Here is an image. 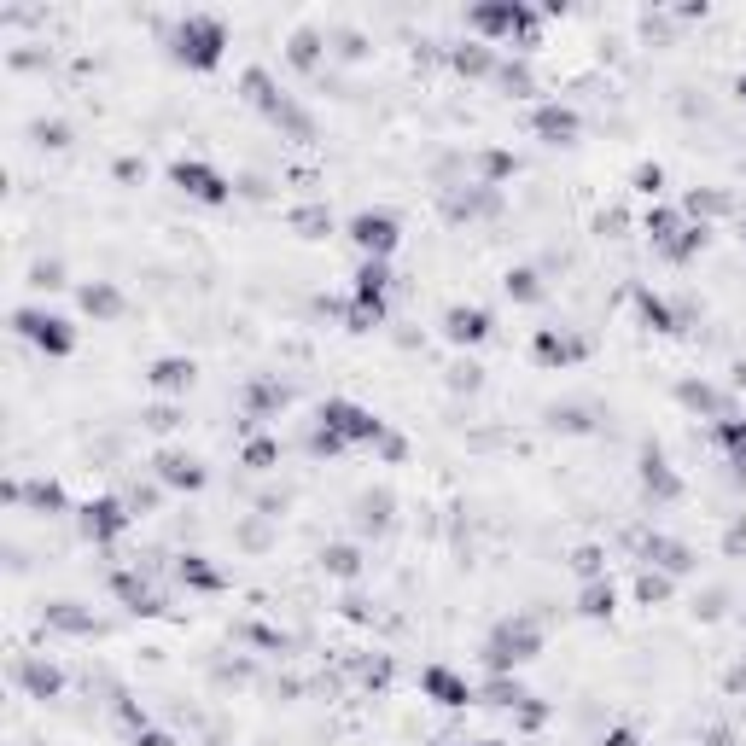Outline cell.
<instances>
[{
  "mask_svg": "<svg viewBox=\"0 0 746 746\" xmlns=\"http://www.w3.org/2000/svg\"><path fill=\"white\" fill-rule=\"evenodd\" d=\"M292 228H304V239H321V234H333V216L327 210H298Z\"/></svg>",
  "mask_w": 746,
  "mask_h": 746,
  "instance_id": "e575fe53",
  "label": "cell"
},
{
  "mask_svg": "<svg viewBox=\"0 0 746 746\" xmlns=\"http://www.w3.org/2000/svg\"><path fill=\"white\" fill-rule=\"evenodd\" d=\"M496 204H502V193H496L490 181H478V187H467V193H449L443 210H449L455 222H473V216H496Z\"/></svg>",
  "mask_w": 746,
  "mask_h": 746,
  "instance_id": "30bf717a",
  "label": "cell"
},
{
  "mask_svg": "<svg viewBox=\"0 0 746 746\" xmlns=\"http://www.w3.org/2000/svg\"><path fill=\"white\" fill-rule=\"evenodd\" d=\"M712 438H717V449L729 455V467H735V473H746V420H735V414H729V420H717Z\"/></svg>",
  "mask_w": 746,
  "mask_h": 746,
  "instance_id": "e0dca14e",
  "label": "cell"
},
{
  "mask_svg": "<svg viewBox=\"0 0 746 746\" xmlns=\"http://www.w3.org/2000/svg\"><path fill=\"white\" fill-rule=\"evenodd\" d=\"M391 525V496H362V531H385Z\"/></svg>",
  "mask_w": 746,
  "mask_h": 746,
  "instance_id": "4dcf8cb0",
  "label": "cell"
},
{
  "mask_svg": "<svg viewBox=\"0 0 746 746\" xmlns=\"http://www.w3.org/2000/svg\"><path fill=\"white\" fill-rule=\"evenodd\" d=\"M397 216L391 210H356L350 216V245L362 251V257H373V263H385L391 251H397Z\"/></svg>",
  "mask_w": 746,
  "mask_h": 746,
  "instance_id": "277c9868",
  "label": "cell"
},
{
  "mask_svg": "<svg viewBox=\"0 0 746 746\" xmlns=\"http://www.w3.org/2000/svg\"><path fill=\"white\" fill-rule=\"evenodd\" d=\"M531 129L560 146V140L577 135V111H572V105H560V100H548V105H537V111H531Z\"/></svg>",
  "mask_w": 746,
  "mask_h": 746,
  "instance_id": "8fae6325",
  "label": "cell"
},
{
  "mask_svg": "<svg viewBox=\"0 0 746 746\" xmlns=\"http://www.w3.org/2000/svg\"><path fill=\"white\" fill-rule=\"evenodd\" d=\"M636 187H642V193H659V187H665V170H659V164H642V170H636Z\"/></svg>",
  "mask_w": 746,
  "mask_h": 746,
  "instance_id": "ab89813d",
  "label": "cell"
},
{
  "mask_svg": "<svg viewBox=\"0 0 746 746\" xmlns=\"http://www.w3.org/2000/svg\"><path fill=\"white\" fill-rule=\"evenodd\" d=\"M12 327H18V339H30L35 350H47V356H70V350H76V327H70L65 315H53V309L24 304L12 315Z\"/></svg>",
  "mask_w": 746,
  "mask_h": 746,
  "instance_id": "7a4b0ae2",
  "label": "cell"
},
{
  "mask_svg": "<svg viewBox=\"0 0 746 746\" xmlns=\"http://www.w3.org/2000/svg\"><path fill=\"white\" fill-rule=\"evenodd\" d=\"M642 554H647V566H659V572H671V577L694 572V554H688V543H677V537H647Z\"/></svg>",
  "mask_w": 746,
  "mask_h": 746,
  "instance_id": "7c38bea8",
  "label": "cell"
},
{
  "mask_svg": "<svg viewBox=\"0 0 746 746\" xmlns=\"http://www.w3.org/2000/svg\"><path fill=\"white\" fill-rule=\"evenodd\" d=\"M82 309L100 315V321H111V315H123V292L105 286V280H94V286H82Z\"/></svg>",
  "mask_w": 746,
  "mask_h": 746,
  "instance_id": "44dd1931",
  "label": "cell"
},
{
  "mask_svg": "<svg viewBox=\"0 0 746 746\" xmlns=\"http://www.w3.org/2000/svg\"><path fill=\"white\" fill-rule=\"evenodd\" d=\"M502 88H513V94H531V70H525V65H502Z\"/></svg>",
  "mask_w": 746,
  "mask_h": 746,
  "instance_id": "f35d334b",
  "label": "cell"
},
{
  "mask_svg": "<svg viewBox=\"0 0 746 746\" xmlns=\"http://www.w3.org/2000/svg\"><path fill=\"white\" fill-rule=\"evenodd\" d=\"M636 304H642V321L653 327V333H677V315H671V304H665V298H653V292H642Z\"/></svg>",
  "mask_w": 746,
  "mask_h": 746,
  "instance_id": "83f0119b",
  "label": "cell"
},
{
  "mask_svg": "<svg viewBox=\"0 0 746 746\" xmlns=\"http://www.w3.org/2000/svg\"><path fill=\"white\" fill-rule=\"evenodd\" d=\"M245 408H251V420H263L274 408H286V385H274V379H257L251 391H245Z\"/></svg>",
  "mask_w": 746,
  "mask_h": 746,
  "instance_id": "7402d4cb",
  "label": "cell"
},
{
  "mask_svg": "<svg viewBox=\"0 0 746 746\" xmlns=\"http://www.w3.org/2000/svg\"><path fill=\"white\" fill-rule=\"evenodd\" d=\"M47 624L65 630V636H94V630H100V618H94V612H76V601H53V607H47Z\"/></svg>",
  "mask_w": 746,
  "mask_h": 746,
  "instance_id": "ac0fdd59",
  "label": "cell"
},
{
  "mask_svg": "<svg viewBox=\"0 0 746 746\" xmlns=\"http://www.w3.org/2000/svg\"><path fill=\"white\" fill-rule=\"evenodd\" d=\"M478 746H502V741H478Z\"/></svg>",
  "mask_w": 746,
  "mask_h": 746,
  "instance_id": "bcb514c9",
  "label": "cell"
},
{
  "mask_svg": "<svg viewBox=\"0 0 746 746\" xmlns=\"http://www.w3.org/2000/svg\"><path fill=\"white\" fill-rule=\"evenodd\" d=\"M315 59H321V35H315V30H298V35H292V65L315 70Z\"/></svg>",
  "mask_w": 746,
  "mask_h": 746,
  "instance_id": "d6a6232c",
  "label": "cell"
},
{
  "mask_svg": "<svg viewBox=\"0 0 746 746\" xmlns=\"http://www.w3.org/2000/svg\"><path fill=\"white\" fill-rule=\"evenodd\" d=\"M111 595H117L129 612H164V595H158V589H146L135 572H117V577H111Z\"/></svg>",
  "mask_w": 746,
  "mask_h": 746,
  "instance_id": "5bb4252c",
  "label": "cell"
},
{
  "mask_svg": "<svg viewBox=\"0 0 746 746\" xmlns=\"http://www.w3.org/2000/svg\"><path fill=\"white\" fill-rule=\"evenodd\" d=\"M682 228H688V222H682L677 210H647V234H653V245H659V251H665Z\"/></svg>",
  "mask_w": 746,
  "mask_h": 746,
  "instance_id": "484cf974",
  "label": "cell"
},
{
  "mask_svg": "<svg viewBox=\"0 0 746 746\" xmlns=\"http://www.w3.org/2000/svg\"><path fill=\"white\" fill-rule=\"evenodd\" d=\"M636 595H642L647 607H653V601H665V595H671V577H665V572H653V566H647V572H642V583H636Z\"/></svg>",
  "mask_w": 746,
  "mask_h": 746,
  "instance_id": "d590c367",
  "label": "cell"
},
{
  "mask_svg": "<svg viewBox=\"0 0 746 746\" xmlns=\"http://www.w3.org/2000/svg\"><path fill=\"white\" fill-rule=\"evenodd\" d=\"M420 688H426L438 706H467V700H473V682L455 677V671H443V665H432V671L420 677Z\"/></svg>",
  "mask_w": 746,
  "mask_h": 746,
  "instance_id": "4fadbf2b",
  "label": "cell"
},
{
  "mask_svg": "<svg viewBox=\"0 0 746 746\" xmlns=\"http://www.w3.org/2000/svg\"><path fill=\"white\" fill-rule=\"evenodd\" d=\"M467 24H473L478 35H496V41H513V35L531 41V35H537V18H531L525 6H478Z\"/></svg>",
  "mask_w": 746,
  "mask_h": 746,
  "instance_id": "52a82bcc",
  "label": "cell"
},
{
  "mask_svg": "<svg viewBox=\"0 0 746 746\" xmlns=\"http://www.w3.org/2000/svg\"><path fill=\"white\" fill-rule=\"evenodd\" d=\"M583 577H601V548H577V560H572Z\"/></svg>",
  "mask_w": 746,
  "mask_h": 746,
  "instance_id": "60d3db41",
  "label": "cell"
},
{
  "mask_svg": "<svg viewBox=\"0 0 746 746\" xmlns=\"http://www.w3.org/2000/svg\"><path fill=\"white\" fill-rule=\"evenodd\" d=\"M612 601H618V595H612V583H601V577H595V583L577 595V612H583V618H612Z\"/></svg>",
  "mask_w": 746,
  "mask_h": 746,
  "instance_id": "cb8c5ba5",
  "label": "cell"
},
{
  "mask_svg": "<svg viewBox=\"0 0 746 746\" xmlns=\"http://www.w3.org/2000/svg\"><path fill=\"white\" fill-rule=\"evenodd\" d=\"M508 292L519 298V304H537V298H543V286H537V274H531V269H513L508 274Z\"/></svg>",
  "mask_w": 746,
  "mask_h": 746,
  "instance_id": "836d02e7",
  "label": "cell"
},
{
  "mask_svg": "<svg viewBox=\"0 0 746 746\" xmlns=\"http://www.w3.org/2000/svg\"><path fill=\"white\" fill-rule=\"evenodd\" d=\"M583 350H589V344L572 339V333H554V327H543V333H537V356H543V362H577Z\"/></svg>",
  "mask_w": 746,
  "mask_h": 746,
  "instance_id": "d6986e66",
  "label": "cell"
},
{
  "mask_svg": "<svg viewBox=\"0 0 746 746\" xmlns=\"http://www.w3.org/2000/svg\"><path fill=\"white\" fill-rule=\"evenodd\" d=\"M537 647H543V630H537L531 618H502L496 636L484 642V659H490L496 671H513V665H525Z\"/></svg>",
  "mask_w": 746,
  "mask_h": 746,
  "instance_id": "3957f363",
  "label": "cell"
},
{
  "mask_svg": "<svg viewBox=\"0 0 746 746\" xmlns=\"http://www.w3.org/2000/svg\"><path fill=\"white\" fill-rule=\"evenodd\" d=\"M642 490H647V502H677L682 496V478L671 473V461H665L659 449L642 455Z\"/></svg>",
  "mask_w": 746,
  "mask_h": 746,
  "instance_id": "9c48e42d",
  "label": "cell"
},
{
  "mask_svg": "<svg viewBox=\"0 0 746 746\" xmlns=\"http://www.w3.org/2000/svg\"><path fill=\"white\" fill-rule=\"evenodd\" d=\"M274 461H280V449H274L269 438H257V443H245V467H257V473H269Z\"/></svg>",
  "mask_w": 746,
  "mask_h": 746,
  "instance_id": "8d00e7d4",
  "label": "cell"
},
{
  "mask_svg": "<svg viewBox=\"0 0 746 746\" xmlns=\"http://www.w3.org/2000/svg\"><path fill=\"white\" fill-rule=\"evenodd\" d=\"M700 245H706V222H688V228H682V234L665 245V257H671V263H688Z\"/></svg>",
  "mask_w": 746,
  "mask_h": 746,
  "instance_id": "4316f807",
  "label": "cell"
},
{
  "mask_svg": "<svg viewBox=\"0 0 746 746\" xmlns=\"http://www.w3.org/2000/svg\"><path fill=\"white\" fill-rule=\"evenodd\" d=\"M449 65L461 70V76H484V70H496V59H490V47H484V41H473V47H455V53H449Z\"/></svg>",
  "mask_w": 746,
  "mask_h": 746,
  "instance_id": "d4e9b609",
  "label": "cell"
},
{
  "mask_svg": "<svg viewBox=\"0 0 746 746\" xmlns=\"http://www.w3.org/2000/svg\"><path fill=\"white\" fill-rule=\"evenodd\" d=\"M135 746H175L164 729H135Z\"/></svg>",
  "mask_w": 746,
  "mask_h": 746,
  "instance_id": "7bdbcfd3",
  "label": "cell"
},
{
  "mask_svg": "<svg viewBox=\"0 0 746 746\" xmlns=\"http://www.w3.org/2000/svg\"><path fill=\"white\" fill-rule=\"evenodd\" d=\"M478 164H484V175H490V187H496L502 175H513V158H508V152H484Z\"/></svg>",
  "mask_w": 746,
  "mask_h": 746,
  "instance_id": "74e56055",
  "label": "cell"
},
{
  "mask_svg": "<svg viewBox=\"0 0 746 746\" xmlns=\"http://www.w3.org/2000/svg\"><path fill=\"white\" fill-rule=\"evenodd\" d=\"M18 682L30 688L35 700H47V694H59V671H53V665H35V659H24V665H18Z\"/></svg>",
  "mask_w": 746,
  "mask_h": 746,
  "instance_id": "603a6c76",
  "label": "cell"
},
{
  "mask_svg": "<svg viewBox=\"0 0 746 746\" xmlns=\"http://www.w3.org/2000/svg\"><path fill=\"white\" fill-rule=\"evenodd\" d=\"M601 746H636V735H630V729H612V735H607Z\"/></svg>",
  "mask_w": 746,
  "mask_h": 746,
  "instance_id": "ee69618b",
  "label": "cell"
},
{
  "mask_svg": "<svg viewBox=\"0 0 746 746\" xmlns=\"http://www.w3.org/2000/svg\"><path fill=\"white\" fill-rule=\"evenodd\" d=\"M170 181L187 193V199H199V204H228V193H234V181H228L222 170H210L204 158H175Z\"/></svg>",
  "mask_w": 746,
  "mask_h": 746,
  "instance_id": "5b68a950",
  "label": "cell"
},
{
  "mask_svg": "<svg viewBox=\"0 0 746 746\" xmlns=\"http://www.w3.org/2000/svg\"><path fill=\"white\" fill-rule=\"evenodd\" d=\"M175 420H181V414H175L170 403H158V408H152V414H146V426H152V432H170Z\"/></svg>",
  "mask_w": 746,
  "mask_h": 746,
  "instance_id": "b9f144b4",
  "label": "cell"
},
{
  "mask_svg": "<svg viewBox=\"0 0 746 746\" xmlns=\"http://www.w3.org/2000/svg\"><path fill=\"white\" fill-rule=\"evenodd\" d=\"M741 239H746V222H741Z\"/></svg>",
  "mask_w": 746,
  "mask_h": 746,
  "instance_id": "7dc6e473",
  "label": "cell"
},
{
  "mask_svg": "<svg viewBox=\"0 0 746 746\" xmlns=\"http://www.w3.org/2000/svg\"><path fill=\"white\" fill-rule=\"evenodd\" d=\"M6 502H30L41 513H59L65 508V490L53 484V478H35V484H6Z\"/></svg>",
  "mask_w": 746,
  "mask_h": 746,
  "instance_id": "2e32d148",
  "label": "cell"
},
{
  "mask_svg": "<svg viewBox=\"0 0 746 746\" xmlns=\"http://www.w3.org/2000/svg\"><path fill=\"white\" fill-rule=\"evenodd\" d=\"M175 572H181V583H193V589H222V572H210V566H204V554H187Z\"/></svg>",
  "mask_w": 746,
  "mask_h": 746,
  "instance_id": "f546056e",
  "label": "cell"
},
{
  "mask_svg": "<svg viewBox=\"0 0 746 746\" xmlns=\"http://www.w3.org/2000/svg\"><path fill=\"white\" fill-rule=\"evenodd\" d=\"M321 566H327L333 577H356V566H362V554H356V548H344V543H333L327 554H321Z\"/></svg>",
  "mask_w": 746,
  "mask_h": 746,
  "instance_id": "1f68e13d",
  "label": "cell"
},
{
  "mask_svg": "<svg viewBox=\"0 0 746 746\" xmlns=\"http://www.w3.org/2000/svg\"><path fill=\"white\" fill-rule=\"evenodd\" d=\"M158 391H187L193 385V362L187 356H164V362H152V373H146Z\"/></svg>",
  "mask_w": 746,
  "mask_h": 746,
  "instance_id": "ffe728a7",
  "label": "cell"
},
{
  "mask_svg": "<svg viewBox=\"0 0 746 746\" xmlns=\"http://www.w3.org/2000/svg\"><path fill=\"white\" fill-rule=\"evenodd\" d=\"M175 59L193 70H216L222 65V47H228V30H222V18H210V12H187L170 35Z\"/></svg>",
  "mask_w": 746,
  "mask_h": 746,
  "instance_id": "6da1fadb",
  "label": "cell"
},
{
  "mask_svg": "<svg viewBox=\"0 0 746 746\" xmlns=\"http://www.w3.org/2000/svg\"><path fill=\"white\" fill-rule=\"evenodd\" d=\"M682 403L706 408V414H717V420H729V397H717L712 385H682Z\"/></svg>",
  "mask_w": 746,
  "mask_h": 746,
  "instance_id": "f1b7e54d",
  "label": "cell"
},
{
  "mask_svg": "<svg viewBox=\"0 0 746 746\" xmlns=\"http://www.w3.org/2000/svg\"><path fill=\"white\" fill-rule=\"evenodd\" d=\"M443 339L449 344H484L490 339V309H478V304L443 309Z\"/></svg>",
  "mask_w": 746,
  "mask_h": 746,
  "instance_id": "ba28073f",
  "label": "cell"
},
{
  "mask_svg": "<svg viewBox=\"0 0 746 746\" xmlns=\"http://www.w3.org/2000/svg\"><path fill=\"white\" fill-rule=\"evenodd\" d=\"M129 519H135V513H129V502H117V496H94V502H88V508L76 513V525H82V537H88V543H117V537H123V531H129Z\"/></svg>",
  "mask_w": 746,
  "mask_h": 746,
  "instance_id": "8992f818",
  "label": "cell"
},
{
  "mask_svg": "<svg viewBox=\"0 0 746 746\" xmlns=\"http://www.w3.org/2000/svg\"><path fill=\"white\" fill-rule=\"evenodd\" d=\"M158 478H164L170 490H199L204 467L193 461V455H175V449H164V455H158Z\"/></svg>",
  "mask_w": 746,
  "mask_h": 746,
  "instance_id": "9a60e30c",
  "label": "cell"
},
{
  "mask_svg": "<svg viewBox=\"0 0 746 746\" xmlns=\"http://www.w3.org/2000/svg\"><path fill=\"white\" fill-rule=\"evenodd\" d=\"M735 94H741V100H746V76H741V82H735Z\"/></svg>",
  "mask_w": 746,
  "mask_h": 746,
  "instance_id": "f6af8a7d",
  "label": "cell"
}]
</instances>
